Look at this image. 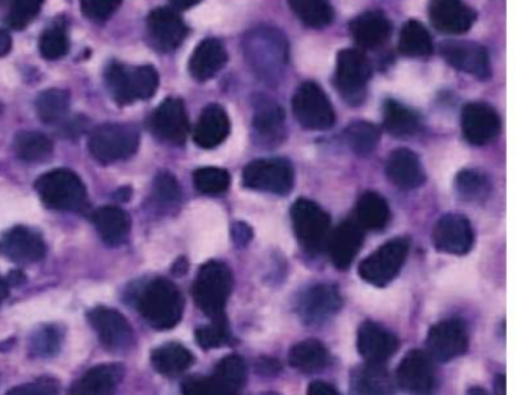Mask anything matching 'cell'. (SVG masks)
I'll return each instance as SVG.
<instances>
[{
  "label": "cell",
  "mask_w": 522,
  "mask_h": 395,
  "mask_svg": "<svg viewBox=\"0 0 522 395\" xmlns=\"http://www.w3.org/2000/svg\"><path fill=\"white\" fill-rule=\"evenodd\" d=\"M138 308L147 324L157 330H170L180 324L184 299L177 285L167 279L149 282L138 299Z\"/></svg>",
  "instance_id": "cell-1"
},
{
  "label": "cell",
  "mask_w": 522,
  "mask_h": 395,
  "mask_svg": "<svg viewBox=\"0 0 522 395\" xmlns=\"http://www.w3.org/2000/svg\"><path fill=\"white\" fill-rule=\"evenodd\" d=\"M105 82L115 102L120 106L131 105L137 100L154 97L160 86V76L154 66L126 68L120 63H112L105 72Z\"/></svg>",
  "instance_id": "cell-2"
},
{
  "label": "cell",
  "mask_w": 522,
  "mask_h": 395,
  "mask_svg": "<svg viewBox=\"0 0 522 395\" xmlns=\"http://www.w3.org/2000/svg\"><path fill=\"white\" fill-rule=\"evenodd\" d=\"M36 190L46 207L60 212H83L88 192L79 175L72 170L56 169L36 181Z\"/></svg>",
  "instance_id": "cell-3"
},
{
  "label": "cell",
  "mask_w": 522,
  "mask_h": 395,
  "mask_svg": "<svg viewBox=\"0 0 522 395\" xmlns=\"http://www.w3.org/2000/svg\"><path fill=\"white\" fill-rule=\"evenodd\" d=\"M232 271L226 264L209 261L200 268L193 282V299L210 319L224 317V308L232 291Z\"/></svg>",
  "instance_id": "cell-4"
},
{
  "label": "cell",
  "mask_w": 522,
  "mask_h": 395,
  "mask_svg": "<svg viewBox=\"0 0 522 395\" xmlns=\"http://www.w3.org/2000/svg\"><path fill=\"white\" fill-rule=\"evenodd\" d=\"M248 63L262 79L273 80L281 74L288 59L287 42L279 31L261 28L245 40Z\"/></svg>",
  "instance_id": "cell-5"
},
{
  "label": "cell",
  "mask_w": 522,
  "mask_h": 395,
  "mask_svg": "<svg viewBox=\"0 0 522 395\" xmlns=\"http://www.w3.org/2000/svg\"><path fill=\"white\" fill-rule=\"evenodd\" d=\"M140 132L131 125L106 123L98 126L89 137V152L98 163L112 164L128 160L138 151Z\"/></svg>",
  "instance_id": "cell-6"
},
{
  "label": "cell",
  "mask_w": 522,
  "mask_h": 395,
  "mask_svg": "<svg viewBox=\"0 0 522 395\" xmlns=\"http://www.w3.org/2000/svg\"><path fill=\"white\" fill-rule=\"evenodd\" d=\"M294 233L305 252L317 255L327 245L330 235V216L319 204L310 200H297L291 207Z\"/></svg>",
  "instance_id": "cell-7"
},
{
  "label": "cell",
  "mask_w": 522,
  "mask_h": 395,
  "mask_svg": "<svg viewBox=\"0 0 522 395\" xmlns=\"http://www.w3.org/2000/svg\"><path fill=\"white\" fill-rule=\"evenodd\" d=\"M369 77L371 66L359 49H343L337 54L334 85L350 105L357 106L365 100Z\"/></svg>",
  "instance_id": "cell-8"
},
{
  "label": "cell",
  "mask_w": 522,
  "mask_h": 395,
  "mask_svg": "<svg viewBox=\"0 0 522 395\" xmlns=\"http://www.w3.org/2000/svg\"><path fill=\"white\" fill-rule=\"evenodd\" d=\"M408 252V239L397 238L386 242L360 264V278L374 287H385L399 275Z\"/></svg>",
  "instance_id": "cell-9"
},
{
  "label": "cell",
  "mask_w": 522,
  "mask_h": 395,
  "mask_svg": "<svg viewBox=\"0 0 522 395\" xmlns=\"http://www.w3.org/2000/svg\"><path fill=\"white\" fill-rule=\"evenodd\" d=\"M293 111L297 121L311 131H325L334 125L333 105L317 83L299 86L293 98Z\"/></svg>",
  "instance_id": "cell-10"
},
{
  "label": "cell",
  "mask_w": 522,
  "mask_h": 395,
  "mask_svg": "<svg viewBox=\"0 0 522 395\" xmlns=\"http://www.w3.org/2000/svg\"><path fill=\"white\" fill-rule=\"evenodd\" d=\"M244 186L258 192L287 195L294 184L293 166L282 158H267L248 164L242 174Z\"/></svg>",
  "instance_id": "cell-11"
},
{
  "label": "cell",
  "mask_w": 522,
  "mask_h": 395,
  "mask_svg": "<svg viewBox=\"0 0 522 395\" xmlns=\"http://www.w3.org/2000/svg\"><path fill=\"white\" fill-rule=\"evenodd\" d=\"M88 319L98 339L108 350L124 353L134 347V330L120 311L97 307L89 311Z\"/></svg>",
  "instance_id": "cell-12"
},
{
  "label": "cell",
  "mask_w": 522,
  "mask_h": 395,
  "mask_svg": "<svg viewBox=\"0 0 522 395\" xmlns=\"http://www.w3.org/2000/svg\"><path fill=\"white\" fill-rule=\"evenodd\" d=\"M149 128L155 137L170 144H183L189 135L190 126L186 108L180 98H166L149 120Z\"/></svg>",
  "instance_id": "cell-13"
},
{
  "label": "cell",
  "mask_w": 522,
  "mask_h": 395,
  "mask_svg": "<svg viewBox=\"0 0 522 395\" xmlns=\"http://www.w3.org/2000/svg\"><path fill=\"white\" fill-rule=\"evenodd\" d=\"M469 339L463 322L458 319L443 320L431 328L426 340L428 356L437 362H449L466 353Z\"/></svg>",
  "instance_id": "cell-14"
},
{
  "label": "cell",
  "mask_w": 522,
  "mask_h": 395,
  "mask_svg": "<svg viewBox=\"0 0 522 395\" xmlns=\"http://www.w3.org/2000/svg\"><path fill=\"white\" fill-rule=\"evenodd\" d=\"M147 34L155 48L170 53L186 39L187 27L173 8H155L147 16Z\"/></svg>",
  "instance_id": "cell-15"
},
{
  "label": "cell",
  "mask_w": 522,
  "mask_h": 395,
  "mask_svg": "<svg viewBox=\"0 0 522 395\" xmlns=\"http://www.w3.org/2000/svg\"><path fill=\"white\" fill-rule=\"evenodd\" d=\"M45 253V241L36 230L19 226L0 236V255L16 264H33L42 261Z\"/></svg>",
  "instance_id": "cell-16"
},
{
  "label": "cell",
  "mask_w": 522,
  "mask_h": 395,
  "mask_svg": "<svg viewBox=\"0 0 522 395\" xmlns=\"http://www.w3.org/2000/svg\"><path fill=\"white\" fill-rule=\"evenodd\" d=\"M397 382L408 395H432L435 389L432 360L423 351H411L397 368Z\"/></svg>",
  "instance_id": "cell-17"
},
{
  "label": "cell",
  "mask_w": 522,
  "mask_h": 395,
  "mask_svg": "<svg viewBox=\"0 0 522 395\" xmlns=\"http://www.w3.org/2000/svg\"><path fill=\"white\" fill-rule=\"evenodd\" d=\"M432 239L440 252L457 256L466 255L474 245V230L464 216L451 213L438 219Z\"/></svg>",
  "instance_id": "cell-18"
},
{
  "label": "cell",
  "mask_w": 522,
  "mask_h": 395,
  "mask_svg": "<svg viewBox=\"0 0 522 395\" xmlns=\"http://www.w3.org/2000/svg\"><path fill=\"white\" fill-rule=\"evenodd\" d=\"M461 128L470 144L484 146L500 134L501 118L492 106L470 103L461 115Z\"/></svg>",
  "instance_id": "cell-19"
},
{
  "label": "cell",
  "mask_w": 522,
  "mask_h": 395,
  "mask_svg": "<svg viewBox=\"0 0 522 395\" xmlns=\"http://www.w3.org/2000/svg\"><path fill=\"white\" fill-rule=\"evenodd\" d=\"M342 298L336 288L327 284L311 287L302 294L297 305L301 319L308 325H319L339 313Z\"/></svg>",
  "instance_id": "cell-20"
},
{
  "label": "cell",
  "mask_w": 522,
  "mask_h": 395,
  "mask_svg": "<svg viewBox=\"0 0 522 395\" xmlns=\"http://www.w3.org/2000/svg\"><path fill=\"white\" fill-rule=\"evenodd\" d=\"M441 54L449 65L480 80L490 76L489 53L474 42H447L441 45Z\"/></svg>",
  "instance_id": "cell-21"
},
{
  "label": "cell",
  "mask_w": 522,
  "mask_h": 395,
  "mask_svg": "<svg viewBox=\"0 0 522 395\" xmlns=\"http://www.w3.org/2000/svg\"><path fill=\"white\" fill-rule=\"evenodd\" d=\"M357 348L366 363L383 365L399 348V339L376 322H363L357 334Z\"/></svg>",
  "instance_id": "cell-22"
},
{
  "label": "cell",
  "mask_w": 522,
  "mask_h": 395,
  "mask_svg": "<svg viewBox=\"0 0 522 395\" xmlns=\"http://www.w3.org/2000/svg\"><path fill=\"white\" fill-rule=\"evenodd\" d=\"M429 17L437 30L447 34H461L472 28L477 16L463 0H432Z\"/></svg>",
  "instance_id": "cell-23"
},
{
  "label": "cell",
  "mask_w": 522,
  "mask_h": 395,
  "mask_svg": "<svg viewBox=\"0 0 522 395\" xmlns=\"http://www.w3.org/2000/svg\"><path fill=\"white\" fill-rule=\"evenodd\" d=\"M363 244L362 227L356 222H342L331 235H328L327 247L331 261L339 270H346L356 259Z\"/></svg>",
  "instance_id": "cell-24"
},
{
  "label": "cell",
  "mask_w": 522,
  "mask_h": 395,
  "mask_svg": "<svg viewBox=\"0 0 522 395\" xmlns=\"http://www.w3.org/2000/svg\"><path fill=\"white\" fill-rule=\"evenodd\" d=\"M230 134V118L224 108L219 105H210L201 112L193 140L203 149H213L224 143Z\"/></svg>",
  "instance_id": "cell-25"
},
{
  "label": "cell",
  "mask_w": 522,
  "mask_h": 395,
  "mask_svg": "<svg viewBox=\"0 0 522 395\" xmlns=\"http://www.w3.org/2000/svg\"><path fill=\"white\" fill-rule=\"evenodd\" d=\"M386 175L400 189H417L425 183L426 177L417 154L409 149L392 152L386 163Z\"/></svg>",
  "instance_id": "cell-26"
},
{
  "label": "cell",
  "mask_w": 522,
  "mask_h": 395,
  "mask_svg": "<svg viewBox=\"0 0 522 395\" xmlns=\"http://www.w3.org/2000/svg\"><path fill=\"white\" fill-rule=\"evenodd\" d=\"M227 63V51L219 40L206 39L196 46L190 57L189 71L193 79L207 82L221 71Z\"/></svg>",
  "instance_id": "cell-27"
},
{
  "label": "cell",
  "mask_w": 522,
  "mask_h": 395,
  "mask_svg": "<svg viewBox=\"0 0 522 395\" xmlns=\"http://www.w3.org/2000/svg\"><path fill=\"white\" fill-rule=\"evenodd\" d=\"M350 31L357 45L365 49H377L388 42L392 27L385 14L369 11L351 22Z\"/></svg>",
  "instance_id": "cell-28"
},
{
  "label": "cell",
  "mask_w": 522,
  "mask_h": 395,
  "mask_svg": "<svg viewBox=\"0 0 522 395\" xmlns=\"http://www.w3.org/2000/svg\"><path fill=\"white\" fill-rule=\"evenodd\" d=\"M121 377H123L121 366H95L72 385L69 395H115Z\"/></svg>",
  "instance_id": "cell-29"
},
{
  "label": "cell",
  "mask_w": 522,
  "mask_h": 395,
  "mask_svg": "<svg viewBox=\"0 0 522 395\" xmlns=\"http://www.w3.org/2000/svg\"><path fill=\"white\" fill-rule=\"evenodd\" d=\"M92 222L100 238L108 245H120L131 230V218L120 207L105 206L95 210Z\"/></svg>",
  "instance_id": "cell-30"
},
{
  "label": "cell",
  "mask_w": 522,
  "mask_h": 395,
  "mask_svg": "<svg viewBox=\"0 0 522 395\" xmlns=\"http://www.w3.org/2000/svg\"><path fill=\"white\" fill-rule=\"evenodd\" d=\"M285 114L278 103L261 100L256 105L253 128L262 143H279L284 137Z\"/></svg>",
  "instance_id": "cell-31"
},
{
  "label": "cell",
  "mask_w": 522,
  "mask_h": 395,
  "mask_svg": "<svg viewBox=\"0 0 522 395\" xmlns=\"http://www.w3.org/2000/svg\"><path fill=\"white\" fill-rule=\"evenodd\" d=\"M210 379L215 386L216 395H238L247 379L244 359L236 354L224 357L216 365L215 374Z\"/></svg>",
  "instance_id": "cell-32"
},
{
  "label": "cell",
  "mask_w": 522,
  "mask_h": 395,
  "mask_svg": "<svg viewBox=\"0 0 522 395\" xmlns=\"http://www.w3.org/2000/svg\"><path fill=\"white\" fill-rule=\"evenodd\" d=\"M288 362L301 373H316L320 369L327 368L330 363V353L319 340L308 339L291 348Z\"/></svg>",
  "instance_id": "cell-33"
},
{
  "label": "cell",
  "mask_w": 522,
  "mask_h": 395,
  "mask_svg": "<svg viewBox=\"0 0 522 395\" xmlns=\"http://www.w3.org/2000/svg\"><path fill=\"white\" fill-rule=\"evenodd\" d=\"M157 373L166 377H177L193 365V354L180 343H166L151 356Z\"/></svg>",
  "instance_id": "cell-34"
},
{
  "label": "cell",
  "mask_w": 522,
  "mask_h": 395,
  "mask_svg": "<svg viewBox=\"0 0 522 395\" xmlns=\"http://www.w3.org/2000/svg\"><path fill=\"white\" fill-rule=\"evenodd\" d=\"M391 382L383 365L366 363L354 371L351 376V394L353 395H388Z\"/></svg>",
  "instance_id": "cell-35"
},
{
  "label": "cell",
  "mask_w": 522,
  "mask_h": 395,
  "mask_svg": "<svg viewBox=\"0 0 522 395\" xmlns=\"http://www.w3.org/2000/svg\"><path fill=\"white\" fill-rule=\"evenodd\" d=\"M357 221L360 227L369 230L385 229L389 219H391V210L385 198L377 192H365L360 196L357 203Z\"/></svg>",
  "instance_id": "cell-36"
},
{
  "label": "cell",
  "mask_w": 522,
  "mask_h": 395,
  "mask_svg": "<svg viewBox=\"0 0 522 395\" xmlns=\"http://www.w3.org/2000/svg\"><path fill=\"white\" fill-rule=\"evenodd\" d=\"M383 123L389 135L395 138H408L415 135L420 126L418 115L402 103L388 100L383 109Z\"/></svg>",
  "instance_id": "cell-37"
},
{
  "label": "cell",
  "mask_w": 522,
  "mask_h": 395,
  "mask_svg": "<svg viewBox=\"0 0 522 395\" xmlns=\"http://www.w3.org/2000/svg\"><path fill=\"white\" fill-rule=\"evenodd\" d=\"M14 152L25 163H40L53 154V141L36 131H23L14 140Z\"/></svg>",
  "instance_id": "cell-38"
},
{
  "label": "cell",
  "mask_w": 522,
  "mask_h": 395,
  "mask_svg": "<svg viewBox=\"0 0 522 395\" xmlns=\"http://www.w3.org/2000/svg\"><path fill=\"white\" fill-rule=\"evenodd\" d=\"M399 49L403 56L429 57L434 53V43L418 20H409L400 34Z\"/></svg>",
  "instance_id": "cell-39"
},
{
  "label": "cell",
  "mask_w": 522,
  "mask_h": 395,
  "mask_svg": "<svg viewBox=\"0 0 522 395\" xmlns=\"http://www.w3.org/2000/svg\"><path fill=\"white\" fill-rule=\"evenodd\" d=\"M71 108L69 92L63 89H48L43 91L36 100V112L46 125H54L65 120Z\"/></svg>",
  "instance_id": "cell-40"
},
{
  "label": "cell",
  "mask_w": 522,
  "mask_h": 395,
  "mask_svg": "<svg viewBox=\"0 0 522 395\" xmlns=\"http://www.w3.org/2000/svg\"><path fill=\"white\" fill-rule=\"evenodd\" d=\"M288 4L308 27H327L333 20V8L328 0H288Z\"/></svg>",
  "instance_id": "cell-41"
},
{
  "label": "cell",
  "mask_w": 522,
  "mask_h": 395,
  "mask_svg": "<svg viewBox=\"0 0 522 395\" xmlns=\"http://www.w3.org/2000/svg\"><path fill=\"white\" fill-rule=\"evenodd\" d=\"M346 143L354 154L366 157L376 149L380 140V131L376 125L368 121H356L345 131Z\"/></svg>",
  "instance_id": "cell-42"
},
{
  "label": "cell",
  "mask_w": 522,
  "mask_h": 395,
  "mask_svg": "<svg viewBox=\"0 0 522 395\" xmlns=\"http://www.w3.org/2000/svg\"><path fill=\"white\" fill-rule=\"evenodd\" d=\"M193 184L204 195H221L230 187V174L221 167H201L193 174Z\"/></svg>",
  "instance_id": "cell-43"
},
{
  "label": "cell",
  "mask_w": 522,
  "mask_h": 395,
  "mask_svg": "<svg viewBox=\"0 0 522 395\" xmlns=\"http://www.w3.org/2000/svg\"><path fill=\"white\" fill-rule=\"evenodd\" d=\"M457 190L467 201H478L489 193V181L477 170H463L457 177Z\"/></svg>",
  "instance_id": "cell-44"
},
{
  "label": "cell",
  "mask_w": 522,
  "mask_h": 395,
  "mask_svg": "<svg viewBox=\"0 0 522 395\" xmlns=\"http://www.w3.org/2000/svg\"><path fill=\"white\" fill-rule=\"evenodd\" d=\"M40 54L46 60H59L65 57L69 51V39L63 27L48 28L40 37Z\"/></svg>",
  "instance_id": "cell-45"
},
{
  "label": "cell",
  "mask_w": 522,
  "mask_h": 395,
  "mask_svg": "<svg viewBox=\"0 0 522 395\" xmlns=\"http://www.w3.org/2000/svg\"><path fill=\"white\" fill-rule=\"evenodd\" d=\"M43 0H13L7 22L14 30L27 28L42 10Z\"/></svg>",
  "instance_id": "cell-46"
},
{
  "label": "cell",
  "mask_w": 522,
  "mask_h": 395,
  "mask_svg": "<svg viewBox=\"0 0 522 395\" xmlns=\"http://www.w3.org/2000/svg\"><path fill=\"white\" fill-rule=\"evenodd\" d=\"M196 342L203 350H213L229 340V328H227L226 317L213 319L212 324L198 328L195 333Z\"/></svg>",
  "instance_id": "cell-47"
},
{
  "label": "cell",
  "mask_w": 522,
  "mask_h": 395,
  "mask_svg": "<svg viewBox=\"0 0 522 395\" xmlns=\"http://www.w3.org/2000/svg\"><path fill=\"white\" fill-rule=\"evenodd\" d=\"M154 198L161 206H175L180 203L181 189L173 175L164 172L155 178Z\"/></svg>",
  "instance_id": "cell-48"
},
{
  "label": "cell",
  "mask_w": 522,
  "mask_h": 395,
  "mask_svg": "<svg viewBox=\"0 0 522 395\" xmlns=\"http://www.w3.org/2000/svg\"><path fill=\"white\" fill-rule=\"evenodd\" d=\"M121 0H80L82 13L94 22H103L114 16L120 8Z\"/></svg>",
  "instance_id": "cell-49"
},
{
  "label": "cell",
  "mask_w": 522,
  "mask_h": 395,
  "mask_svg": "<svg viewBox=\"0 0 522 395\" xmlns=\"http://www.w3.org/2000/svg\"><path fill=\"white\" fill-rule=\"evenodd\" d=\"M7 395H59V383L54 379L43 377L36 382L11 388Z\"/></svg>",
  "instance_id": "cell-50"
},
{
  "label": "cell",
  "mask_w": 522,
  "mask_h": 395,
  "mask_svg": "<svg viewBox=\"0 0 522 395\" xmlns=\"http://www.w3.org/2000/svg\"><path fill=\"white\" fill-rule=\"evenodd\" d=\"M181 391H183V395H216V389L210 377H190V379L184 380Z\"/></svg>",
  "instance_id": "cell-51"
},
{
  "label": "cell",
  "mask_w": 522,
  "mask_h": 395,
  "mask_svg": "<svg viewBox=\"0 0 522 395\" xmlns=\"http://www.w3.org/2000/svg\"><path fill=\"white\" fill-rule=\"evenodd\" d=\"M233 241L238 247H244L253 239L252 227L245 224V222H236L232 229Z\"/></svg>",
  "instance_id": "cell-52"
},
{
  "label": "cell",
  "mask_w": 522,
  "mask_h": 395,
  "mask_svg": "<svg viewBox=\"0 0 522 395\" xmlns=\"http://www.w3.org/2000/svg\"><path fill=\"white\" fill-rule=\"evenodd\" d=\"M307 395H340L339 392L336 391V389L333 388V386L330 385V383L320 382V380H317V382H313L310 385V388H308Z\"/></svg>",
  "instance_id": "cell-53"
},
{
  "label": "cell",
  "mask_w": 522,
  "mask_h": 395,
  "mask_svg": "<svg viewBox=\"0 0 522 395\" xmlns=\"http://www.w3.org/2000/svg\"><path fill=\"white\" fill-rule=\"evenodd\" d=\"M54 339H56V334L53 333V330H49L48 333L42 334V336H39V342H37V350L43 351L46 350L51 351L53 348L51 347H57V340L54 342Z\"/></svg>",
  "instance_id": "cell-54"
},
{
  "label": "cell",
  "mask_w": 522,
  "mask_h": 395,
  "mask_svg": "<svg viewBox=\"0 0 522 395\" xmlns=\"http://www.w3.org/2000/svg\"><path fill=\"white\" fill-rule=\"evenodd\" d=\"M13 46V40H11L10 34L7 31L0 30V57L7 56Z\"/></svg>",
  "instance_id": "cell-55"
},
{
  "label": "cell",
  "mask_w": 522,
  "mask_h": 395,
  "mask_svg": "<svg viewBox=\"0 0 522 395\" xmlns=\"http://www.w3.org/2000/svg\"><path fill=\"white\" fill-rule=\"evenodd\" d=\"M173 7L178 10H187V8L195 7L196 4H200L201 0H170Z\"/></svg>",
  "instance_id": "cell-56"
},
{
  "label": "cell",
  "mask_w": 522,
  "mask_h": 395,
  "mask_svg": "<svg viewBox=\"0 0 522 395\" xmlns=\"http://www.w3.org/2000/svg\"><path fill=\"white\" fill-rule=\"evenodd\" d=\"M495 391H496V395H506V377H504V376L496 377Z\"/></svg>",
  "instance_id": "cell-57"
},
{
  "label": "cell",
  "mask_w": 522,
  "mask_h": 395,
  "mask_svg": "<svg viewBox=\"0 0 522 395\" xmlns=\"http://www.w3.org/2000/svg\"><path fill=\"white\" fill-rule=\"evenodd\" d=\"M8 298V284L7 281L0 278V305L4 304L5 299Z\"/></svg>",
  "instance_id": "cell-58"
},
{
  "label": "cell",
  "mask_w": 522,
  "mask_h": 395,
  "mask_svg": "<svg viewBox=\"0 0 522 395\" xmlns=\"http://www.w3.org/2000/svg\"><path fill=\"white\" fill-rule=\"evenodd\" d=\"M467 395H489L483 388L480 386H472V388L467 391Z\"/></svg>",
  "instance_id": "cell-59"
},
{
  "label": "cell",
  "mask_w": 522,
  "mask_h": 395,
  "mask_svg": "<svg viewBox=\"0 0 522 395\" xmlns=\"http://www.w3.org/2000/svg\"><path fill=\"white\" fill-rule=\"evenodd\" d=\"M267 395H278V394H267Z\"/></svg>",
  "instance_id": "cell-60"
}]
</instances>
